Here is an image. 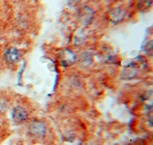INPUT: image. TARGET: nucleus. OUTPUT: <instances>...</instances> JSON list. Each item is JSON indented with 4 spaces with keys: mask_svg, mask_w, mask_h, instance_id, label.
<instances>
[{
    "mask_svg": "<svg viewBox=\"0 0 153 145\" xmlns=\"http://www.w3.org/2000/svg\"><path fill=\"white\" fill-rule=\"evenodd\" d=\"M12 118L16 122L23 123L28 118V114L23 108L17 106L12 111Z\"/></svg>",
    "mask_w": 153,
    "mask_h": 145,
    "instance_id": "1",
    "label": "nucleus"
},
{
    "mask_svg": "<svg viewBox=\"0 0 153 145\" xmlns=\"http://www.w3.org/2000/svg\"><path fill=\"white\" fill-rule=\"evenodd\" d=\"M126 16V12L121 9H117L111 13V19L113 22H119L122 21Z\"/></svg>",
    "mask_w": 153,
    "mask_h": 145,
    "instance_id": "5",
    "label": "nucleus"
},
{
    "mask_svg": "<svg viewBox=\"0 0 153 145\" xmlns=\"http://www.w3.org/2000/svg\"><path fill=\"white\" fill-rule=\"evenodd\" d=\"M5 60L9 63H16L20 58V54L19 50L15 47H10L6 50L5 54Z\"/></svg>",
    "mask_w": 153,
    "mask_h": 145,
    "instance_id": "4",
    "label": "nucleus"
},
{
    "mask_svg": "<svg viewBox=\"0 0 153 145\" xmlns=\"http://www.w3.org/2000/svg\"><path fill=\"white\" fill-rule=\"evenodd\" d=\"M30 131H31V133L36 136L37 138H42L45 134L46 128L42 122L34 121L30 126Z\"/></svg>",
    "mask_w": 153,
    "mask_h": 145,
    "instance_id": "2",
    "label": "nucleus"
},
{
    "mask_svg": "<svg viewBox=\"0 0 153 145\" xmlns=\"http://www.w3.org/2000/svg\"><path fill=\"white\" fill-rule=\"evenodd\" d=\"M74 54L69 50H65L61 52V63L63 66L65 67H68L71 66L74 63L75 61Z\"/></svg>",
    "mask_w": 153,
    "mask_h": 145,
    "instance_id": "3",
    "label": "nucleus"
}]
</instances>
